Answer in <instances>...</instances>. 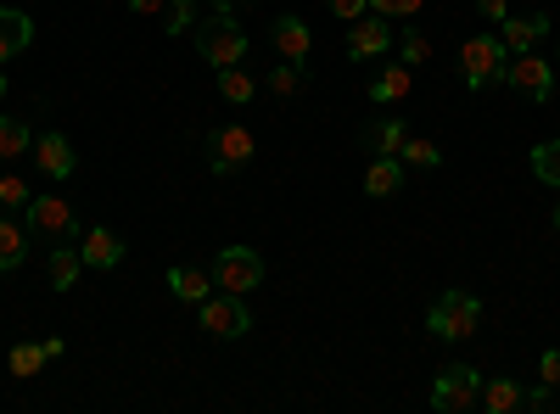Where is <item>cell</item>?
I'll use <instances>...</instances> for the list:
<instances>
[{
  "instance_id": "cell-1",
  "label": "cell",
  "mask_w": 560,
  "mask_h": 414,
  "mask_svg": "<svg viewBox=\"0 0 560 414\" xmlns=\"http://www.w3.org/2000/svg\"><path fill=\"white\" fill-rule=\"evenodd\" d=\"M197 51H202V62H213V73H219V68H242V57H247V28L236 23V12L202 17V23H197Z\"/></svg>"
},
{
  "instance_id": "cell-2",
  "label": "cell",
  "mask_w": 560,
  "mask_h": 414,
  "mask_svg": "<svg viewBox=\"0 0 560 414\" xmlns=\"http://www.w3.org/2000/svg\"><path fill=\"white\" fill-rule=\"evenodd\" d=\"M477 326H482V303L471 297V292H443L438 303H432V314H427V331L438 336V342H465V336H477Z\"/></svg>"
},
{
  "instance_id": "cell-3",
  "label": "cell",
  "mask_w": 560,
  "mask_h": 414,
  "mask_svg": "<svg viewBox=\"0 0 560 414\" xmlns=\"http://www.w3.org/2000/svg\"><path fill=\"white\" fill-rule=\"evenodd\" d=\"M197 319H202V331L219 336V342H236V336L253 331V314H247V303H242L236 292H213V297H202V303H197Z\"/></svg>"
},
{
  "instance_id": "cell-4",
  "label": "cell",
  "mask_w": 560,
  "mask_h": 414,
  "mask_svg": "<svg viewBox=\"0 0 560 414\" xmlns=\"http://www.w3.org/2000/svg\"><path fill=\"white\" fill-rule=\"evenodd\" d=\"M499 73H504L499 34H471V39L459 45V79H465V90H488Z\"/></svg>"
},
{
  "instance_id": "cell-5",
  "label": "cell",
  "mask_w": 560,
  "mask_h": 414,
  "mask_svg": "<svg viewBox=\"0 0 560 414\" xmlns=\"http://www.w3.org/2000/svg\"><path fill=\"white\" fill-rule=\"evenodd\" d=\"M213 286H219V292H236V297L258 292V286H264V258H258L253 247H224V252L213 258Z\"/></svg>"
},
{
  "instance_id": "cell-6",
  "label": "cell",
  "mask_w": 560,
  "mask_h": 414,
  "mask_svg": "<svg viewBox=\"0 0 560 414\" xmlns=\"http://www.w3.org/2000/svg\"><path fill=\"white\" fill-rule=\"evenodd\" d=\"M482 398V370H471V364H448V370H438L432 381V409L438 414H465Z\"/></svg>"
},
{
  "instance_id": "cell-7",
  "label": "cell",
  "mask_w": 560,
  "mask_h": 414,
  "mask_svg": "<svg viewBox=\"0 0 560 414\" xmlns=\"http://www.w3.org/2000/svg\"><path fill=\"white\" fill-rule=\"evenodd\" d=\"M499 79H504V90H516V96H527V102H549V96H555V68H549L538 51L510 57Z\"/></svg>"
},
{
  "instance_id": "cell-8",
  "label": "cell",
  "mask_w": 560,
  "mask_h": 414,
  "mask_svg": "<svg viewBox=\"0 0 560 414\" xmlns=\"http://www.w3.org/2000/svg\"><path fill=\"white\" fill-rule=\"evenodd\" d=\"M247 163H253V129L224 123V129L208 134V168H213V174H236V168H247Z\"/></svg>"
},
{
  "instance_id": "cell-9",
  "label": "cell",
  "mask_w": 560,
  "mask_h": 414,
  "mask_svg": "<svg viewBox=\"0 0 560 414\" xmlns=\"http://www.w3.org/2000/svg\"><path fill=\"white\" fill-rule=\"evenodd\" d=\"M23 213H28V236H45V241H73L79 236V218L62 197H34Z\"/></svg>"
},
{
  "instance_id": "cell-10",
  "label": "cell",
  "mask_w": 560,
  "mask_h": 414,
  "mask_svg": "<svg viewBox=\"0 0 560 414\" xmlns=\"http://www.w3.org/2000/svg\"><path fill=\"white\" fill-rule=\"evenodd\" d=\"M387 45H393V23H387L382 12L348 23V57H353V62H376V57H387Z\"/></svg>"
},
{
  "instance_id": "cell-11",
  "label": "cell",
  "mask_w": 560,
  "mask_h": 414,
  "mask_svg": "<svg viewBox=\"0 0 560 414\" xmlns=\"http://www.w3.org/2000/svg\"><path fill=\"white\" fill-rule=\"evenodd\" d=\"M269 39H275V51L287 57V62H308V51H314L308 23H303V17H292V12H280V17L269 23Z\"/></svg>"
},
{
  "instance_id": "cell-12",
  "label": "cell",
  "mask_w": 560,
  "mask_h": 414,
  "mask_svg": "<svg viewBox=\"0 0 560 414\" xmlns=\"http://www.w3.org/2000/svg\"><path fill=\"white\" fill-rule=\"evenodd\" d=\"M549 34V17L533 12V17H504L499 23V45H504V57H522V51H538V39Z\"/></svg>"
},
{
  "instance_id": "cell-13",
  "label": "cell",
  "mask_w": 560,
  "mask_h": 414,
  "mask_svg": "<svg viewBox=\"0 0 560 414\" xmlns=\"http://www.w3.org/2000/svg\"><path fill=\"white\" fill-rule=\"evenodd\" d=\"M34 163L45 168V174H51V179H68L73 168H79V157H73V141H68V134H39V141H34Z\"/></svg>"
},
{
  "instance_id": "cell-14",
  "label": "cell",
  "mask_w": 560,
  "mask_h": 414,
  "mask_svg": "<svg viewBox=\"0 0 560 414\" xmlns=\"http://www.w3.org/2000/svg\"><path fill=\"white\" fill-rule=\"evenodd\" d=\"M79 258H84V269H118L124 263V241L113 236V229H84Z\"/></svg>"
},
{
  "instance_id": "cell-15",
  "label": "cell",
  "mask_w": 560,
  "mask_h": 414,
  "mask_svg": "<svg viewBox=\"0 0 560 414\" xmlns=\"http://www.w3.org/2000/svg\"><path fill=\"white\" fill-rule=\"evenodd\" d=\"M409 90H415V68H409V62H387L376 79H370V102H376V107H393V102L409 96Z\"/></svg>"
},
{
  "instance_id": "cell-16",
  "label": "cell",
  "mask_w": 560,
  "mask_h": 414,
  "mask_svg": "<svg viewBox=\"0 0 560 414\" xmlns=\"http://www.w3.org/2000/svg\"><path fill=\"white\" fill-rule=\"evenodd\" d=\"M34 39V17L18 12V7H0V62H12L18 51H28Z\"/></svg>"
},
{
  "instance_id": "cell-17",
  "label": "cell",
  "mask_w": 560,
  "mask_h": 414,
  "mask_svg": "<svg viewBox=\"0 0 560 414\" xmlns=\"http://www.w3.org/2000/svg\"><path fill=\"white\" fill-rule=\"evenodd\" d=\"M168 292H174L179 303H202V297H213V269L202 274L197 263H174V269H168Z\"/></svg>"
},
{
  "instance_id": "cell-18",
  "label": "cell",
  "mask_w": 560,
  "mask_h": 414,
  "mask_svg": "<svg viewBox=\"0 0 560 414\" xmlns=\"http://www.w3.org/2000/svg\"><path fill=\"white\" fill-rule=\"evenodd\" d=\"M364 152H376V157H398V146L409 141V129H404V118H376V123H364Z\"/></svg>"
},
{
  "instance_id": "cell-19",
  "label": "cell",
  "mask_w": 560,
  "mask_h": 414,
  "mask_svg": "<svg viewBox=\"0 0 560 414\" xmlns=\"http://www.w3.org/2000/svg\"><path fill=\"white\" fill-rule=\"evenodd\" d=\"M404 191V163L398 157H370L364 168V197H398Z\"/></svg>"
},
{
  "instance_id": "cell-20",
  "label": "cell",
  "mask_w": 560,
  "mask_h": 414,
  "mask_svg": "<svg viewBox=\"0 0 560 414\" xmlns=\"http://www.w3.org/2000/svg\"><path fill=\"white\" fill-rule=\"evenodd\" d=\"M79 269H84L79 247H73V241H57V247H51V263H45L51 286H57V292H73V286H79Z\"/></svg>"
},
{
  "instance_id": "cell-21",
  "label": "cell",
  "mask_w": 560,
  "mask_h": 414,
  "mask_svg": "<svg viewBox=\"0 0 560 414\" xmlns=\"http://www.w3.org/2000/svg\"><path fill=\"white\" fill-rule=\"evenodd\" d=\"M28 258V229L12 224V213H0V274H12Z\"/></svg>"
},
{
  "instance_id": "cell-22",
  "label": "cell",
  "mask_w": 560,
  "mask_h": 414,
  "mask_svg": "<svg viewBox=\"0 0 560 414\" xmlns=\"http://www.w3.org/2000/svg\"><path fill=\"white\" fill-rule=\"evenodd\" d=\"M477 403H482L488 414H516V409H522V387L510 381V376H493V381L482 376V398H477Z\"/></svg>"
},
{
  "instance_id": "cell-23",
  "label": "cell",
  "mask_w": 560,
  "mask_h": 414,
  "mask_svg": "<svg viewBox=\"0 0 560 414\" xmlns=\"http://www.w3.org/2000/svg\"><path fill=\"white\" fill-rule=\"evenodd\" d=\"M34 152V129L23 118H0V157H23Z\"/></svg>"
},
{
  "instance_id": "cell-24",
  "label": "cell",
  "mask_w": 560,
  "mask_h": 414,
  "mask_svg": "<svg viewBox=\"0 0 560 414\" xmlns=\"http://www.w3.org/2000/svg\"><path fill=\"white\" fill-rule=\"evenodd\" d=\"M45 364H51V358H45V347H39V342H12V376H18V381L39 376Z\"/></svg>"
},
{
  "instance_id": "cell-25",
  "label": "cell",
  "mask_w": 560,
  "mask_h": 414,
  "mask_svg": "<svg viewBox=\"0 0 560 414\" xmlns=\"http://www.w3.org/2000/svg\"><path fill=\"white\" fill-rule=\"evenodd\" d=\"M533 174L544 179V186H555V191H560V141L533 146Z\"/></svg>"
},
{
  "instance_id": "cell-26",
  "label": "cell",
  "mask_w": 560,
  "mask_h": 414,
  "mask_svg": "<svg viewBox=\"0 0 560 414\" xmlns=\"http://www.w3.org/2000/svg\"><path fill=\"white\" fill-rule=\"evenodd\" d=\"M219 96L236 102V107H247V102H253V79H247L242 68H219Z\"/></svg>"
},
{
  "instance_id": "cell-27",
  "label": "cell",
  "mask_w": 560,
  "mask_h": 414,
  "mask_svg": "<svg viewBox=\"0 0 560 414\" xmlns=\"http://www.w3.org/2000/svg\"><path fill=\"white\" fill-rule=\"evenodd\" d=\"M269 90H275V96H298V90H303V62L280 57V62L269 68Z\"/></svg>"
},
{
  "instance_id": "cell-28",
  "label": "cell",
  "mask_w": 560,
  "mask_h": 414,
  "mask_svg": "<svg viewBox=\"0 0 560 414\" xmlns=\"http://www.w3.org/2000/svg\"><path fill=\"white\" fill-rule=\"evenodd\" d=\"M398 163H404V168H438L443 152H438L432 141H415V134H409V141L398 146Z\"/></svg>"
},
{
  "instance_id": "cell-29",
  "label": "cell",
  "mask_w": 560,
  "mask_h": 414,
  "mask_svg": "<svg viewBox=\"0 0 560 414\" xmlns=\"http://www.w3.org/2000/svg\"><path fill=\"white\" fill-rule=\"evenodd\" d=\"M28 202H34V191L23 186L18 174H7V179H0V208H7V213H18V208H28Z\"/></svg>"
},
{
  "instance_id": "cell-30",
  "label": "cell",
  "mask_w": 560,
  "mask_h": 414,
  "mask_svg": "<svg viewBox=\"0 0 560 414\" xmlns=\"http://www.w3.org/2000/svg\"><path fill=\"white\" fill-rule=\"evenodd\" d=\"M398 57H404L409 68H420V62H427V57H432V39H427V34H415V28H409V34L398 39Z\"/></svg>"
},
{
  "instance_id": "cell-31",
  "label": "cell",
  "mask_w": 560,
  "mask_h": 414,
  "mask_svg": "<svg viewBox=\"0 0 560 414\" xmlns=\"http://www.w3.org/2000/svg\"><path fill=\"white\" fill-rule=\"evenodd\" d=\"M191 17H197V0H168L163 28H168V34H185V28H191Z\"/></svg>"
},
{
  "instance_id": "cell-32",
  "label": "cell",
  "mask_w": 560,
  "mask_h": 414,
  "mask_svg": "<svg viewBox=\"0 0 560 414\" xmlns=\"http://www.w3.org/2000/svg\"><path fill=\"white\" fill-rule=\"evenodd\" d=\"M370 12H382V17H420V0H370Z\"/></svg>"
},
{
  "instance_id": "cell-33",
  "label": "cell",
  "mask_w": 560,
  "mask_h": 414,
  "mask_svg": "<svg viewBox=\"0 0 560 414\" xmlns=\"http://www.w3.org/2000/svg\"><path fill=\"white\" fill-rule=\"evenodd\" d=\"M325 12H331V17H348V23H353V17H364V12H370V0H325Z\"/></svg>"
},
{
  "instance_id": "cell-34",
  "label": "cell",
  "mask_w": 560,
  "mask_h": 414,
  "mask_svg": "<svg viewBox=\"0 0 560 414\" xmlns=\"http://www.w3.org/2000/svg\"><path fill=\"white\" fill-rule=\"evenodd\" d=\"M538 381H560V347H544V358H538Z\"/></svg>"
},
{
  "instance_id": "cell-35",
  "label": "cell",
  "mask_w": 560,
  "mask_h": 414,
  "mask_svg": "<svg viewBox=\"0 0 560 414\" xmlns=\"http://www.w3.org/2000/svg\"><path fill=\"white\" fill-rule=\"evenodd\" d=\"M522 409H533V414H544V409H549V381H538L533 392H522Z\"/></svg>"
},
{
  "instance_id": "cell-36",
  "label": "cell",
  "mask_w": 560,
  "mask_h": 414,
  "mask_svg": "<svg viewBox=\"0 0 560 414\" xmlns=\"http://www.w3.org/2000/svg\"><path fill=\"white\" fill-rule=\"evenodd\" d=\"M477 12L488 17V23H504L510 12H504V0H477Z\"/></svg>"
},
{
  "instance_id": "cell-37",
  "label": "cell",
  "mask_w": 560,
  "mask_h": 414,
  "mask_svg": "<svg viewBox=\"0 0 560 414\" xmlns=\"http://www.w3.org/2000/svg\"><path fill=\"white\" fill-rule=\"evenodd\" d=\"M168 7V0H129V12H140V17H158Z\"/></svg>"
},
{
  "instance_id": "cell-38",
  "label": "cell",
  "mask_w": 560,
  "mask_h": 414,
  "mask_svg": "<svg viewBox=\"0 0 560 414\" xmlns=\"http://www.w3.org/2000/svg\"><path fill=\"white\" fill-rule=\"evenodd\" d=\"M39 347H45V358H62V353H68V342H62V336H45Z\"/></svg>"
},
{
  "instance_id": "cell-39",
  "label": "cell",
  "mask_w": 560,
  "mask_h": 414,
  "mask_svg": "<svg viewBox=\"0 0 560 414\" xmlns=\"http://www.w3.org/2000/svg\"><path fill=\"white\" fill-rule=\"evenodd\" d=\"M208 7H213V12H236V7H242V0H208Z\"/></svg>"
},
{
  "instance_id": "cell-40",
  "label": "cell",
  "mask_w": 560,
  "mask_h": 414,
  "mask_svg": "<svg viewBox=\"0 0 560 414\" xmlns=\"http://www.w3.org/2000/svg\"><path fill=\"white\" fill-rule=\"evenodd\" d=\"M549 224H555V229H560V202H555V213H549Z\"/></svg>"
},
{
  "instance_id": "cell-41",
  "label": "cell",
  "mask_w": 560,
  "mask_h": 414,
  "mask_svg": "<svg viewBox=\"0 0 560 414\" xmlns=\"http://www.w3.org/2000/svg\"><path fill=\"white\" fill-rule=\"evenodd\" d=\"M0 102H7V73H0Z\"/></svg>"
},
{
  "instance_id": "cell-42",
  "label": "cell",
  "mask_w": 560,
  "mask_h": 414,
  "mask_svg": "<svg viewBox=\"0 0 560 414\" xmlns=\"http://www.w3.org/2000/svg\"><path fill=\"white\" fill-rule=\"evenodd\" d=\"M555 62H560V57H555Z\"/></svg>"
}]
</instances>
